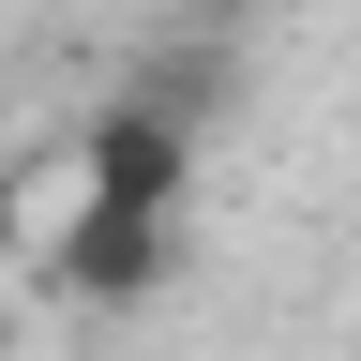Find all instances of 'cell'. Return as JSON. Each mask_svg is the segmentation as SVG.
I'll return each instance as SVG.
<instances>
[{"mask_svg": "<svg viewBox=\"0 0 361 361\" xmlns=\"http://www.w3.org/2000/svg\"><path fill=\"white\" fill-rule=\"evenodd\" d=\"M166 226H180V135H166V121L75 135V166H61V271H75V286H106V301L151 286Z\"/></svg>", "mask_w": 361, "mask_h": 361, "instance_id": "obj_1", "label": "cell"}]
</instances>
